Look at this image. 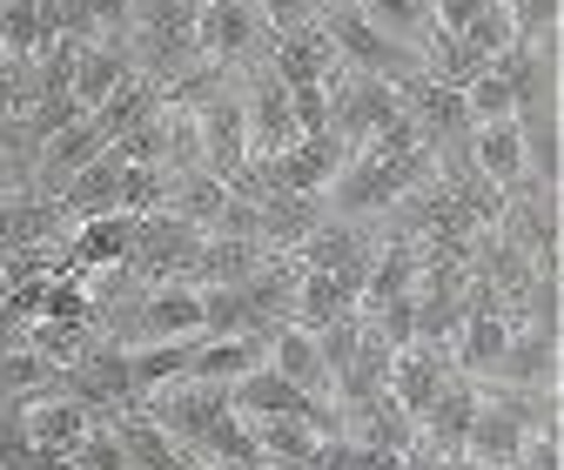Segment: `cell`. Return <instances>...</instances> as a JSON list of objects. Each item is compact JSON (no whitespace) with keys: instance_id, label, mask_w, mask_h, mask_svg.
Instances as JSON below:
<instances>
[{"instance_id":"cell-32","label":"cell","mask_w":564,"mask_h":470,"mask_svg":"<svg viewBox=\"0 0 564 470\" xmlns=\"http://www.w3.org/2000/svg\"><path fill=\"white\" fill-rule=\"evenodd\" d=\"M0 67H14V61H8V54H0Z\"/></svg>"},{"instance_id":"cell-30","label":"cell","mask_w":564,"mask_h":470,"mask_svg":"<svg viewBox=\"0 0 564 470\" xmlns=\"http://www.w3.org/2000/svg\"><path fill=\"white\" fill-rule=\"evenodd\" d=\"M511 470H564V444L557 437H524V450H518Z\"/></svg>"},{"instance_id":"cell-7","label":"cell","mask_w":564,"mask_h":470,"mask_svg":"<svg viewBox=\"0 0 564 470\" xmlns=\"http://www.w3.org/2000/svg\"><path fill=\"white\" fill-rule=\"evenodd\" d=\"M195 142H202V175L216 182H242L249 175V134H242V95L216 88L208 101H195Z\"/></svg>"},{"instance_id":"cell-6","label":"cell","mask_w":564,"mask_h":470,"mask_svg":"<svg viewBox=\"0 0 564 470\" xmlns=\"http://www.w3.org/2000/svg\"><path fill=\"white\" fill-rule=\"evenodd\" d=\"M242 134H249V168L290 155V149L303 142L296 108H290V88H282L269 67H256V75L242 81Z\"/></svg>"},{"instance_id":"cell-22","label":"cell","mask_w":564,"mask_h":470,"mask_svg":"<svg viewBox=\"0 0 564 470\" xmlns=\"http://www.w3.org/2000/svg\"><path fill=\"white\" fill-rule=\"evenodd\" d=\"M195 14H202V0H134L128 34H149V41H195Z\"/></svg>"},{"instance_id":"cell-1","label":"cell","mask_w":564,"mask_h":470,"mask_svg":"<svg viewBox=\"0 0 564 470\" xmlns=\"http://www.w3.org/2000/svg\"><path fill=\"white\" fill-rule=\"evenodd\" d=\"M323 41L336 47V67H349V75H377L390 88H410L423 75V61L410 47H397L390 34H377L364 14H357V0H323Z\"/></svg>"},{"instance_id":"cell-21","label":"cell","mask_w":564,"mask_h":470,"mask_svg":"<svg viewBox=\"0 0 564 470\" xmlns=\"http://www.w3.org/2000/svg\"><path fill=\"white\" fill-rule=\"evenodd\" d=\"M357 14H364L377 34H390L397 47H410L416 61H423V47H431V34H437L431 0H357Z\"/></svg>"},{"instance_id":"cell-23","label":"cell","mask_w":564,"mask_h":470,"mask_svg":"<svg viewBox=\"0 0 564 470\" xmlns=\"http://www.w3.org/2000/svg\"><path fill=\"white\" fill-rule=\"evenodd\" d=\"M169 209V175L162 168H121V216H162Z\"/></svg>"},{"instance_id":"cell-2","label":"cell","mask_w":564,"mask_h":470,"mask_svg":"<svg viewBox=\"0 0 564 470\" xmlns=\"http://www.w3.org/2000/svg\"><path fill=\"white\" fill-rule=\"evenodd\" d=\"M101 336H115L121 350L202 336V289L195 283H149V289H134V303L121 316H101Z\"/></svg>"},{"instance_id":"cell-8","label":"cell","mask_w":564,"mask_h":470,"mask_svg":"<svg viewBox=\"0 0 564 470\" xmlns=\"http://www.w3.org/2000/svg\"><path fill=\"white\" fill-rule=\"evenodd\" d=\"M323 222H329V201L323 195H275V188L256 195V242L275 249V255H296Z\"/></svg>"},{"instance_id":"cell-20","label":"cell","mask_w":564,"mask_h":470,"mask_svg":"<svg viewBox=\"0 0 564 470\" xmlns=\"http://www.w3.org/2000/svg\"><path fill=\"white\" fill-rule=\"evenodd\" d=\"M349 309H357V289H349V283H336V276H316V269H303L296 262V296H290V323L296 329H329L336 316H349Z\"/></svg>"},{"instance_id":"cell-15","label":"cell","mask_w":564,"mask_h":470,"mask_svg":"<svg viewBox=\"0 0 564 470\" xmlns=\"http://www.w3.org/2000/svg\"><path fill=\"white\" fill-rule=\"evenodd\" d=\"M477 403H484V390L451 370V383L431 396V411L416 417V437L431 444L437 457H457V450H464V430H470V417H477Z\"/></svg>"},{"instance_id":"cell-28","label":"cell","mask_w":564,"mask_h":470,"mask_svg":"<svg viewBox=\"0 0 564 470\" xmlns=\"http://www.w3.org/2000/svg\"><path fill=\"white\" fill-rule=\"evenodd\" d=\"M88 8V21H95V34L101 41H128V14H134V0H82Z\"/></svg>"},{"instance_id":"cell-11","label":"cell","mask_w":564,"mask_h":470,"mask_svg":"<svg viewBox=\"0 0 564 470\" xmlns=\"http://www.w3.org/2000/svg\"><path fill=\"white\" fill-rule=\"evenodd\" d=\"M67 229V209H61V195H34V188H21V195H8L0 201V255H14V249H41V242H61Z\"/></svg>"},{"instance_id":"cell-17","label":"cell","mask_w":564,"mask_h":470,"mask_svg":"<svg viewBox=\"0 0 564 470\" xmlns=\"http://www.w3.org/2000/svg\"><path fill=\"white\" fill-rule=\"evenodd\" d=\"M134 75V61H128V41H95L75 54V75H67V95L82 101V114H95L121 81Z\"/></svg>"},{"instance_id":"cell-4","label":"cell","mask_w":564,"mask_h":470,"mask_svg":"<svg viewBox=\"0 0 564 470\" xmlns=\"http://www.w3.org/2000/svg\"><path fill=\"white\" fill-rule=\"evenodd\" d=\"M134 411H141V417H149V424L188 457L208 430L229 417V390H223V383H195V376H182V383H169V390H149V396L134 403Z\"/></svg>"},{"instance_id":"cell-5","label":"cell","mask_w":564,"mask_h":470,"mask_svg":"<svg viewBox=\"0 0 564 470\" xmlns=\"http://www.w3.org/2000/svg\"><path fill=\"white\" fill-rule=\"evenodd\" d=\"M269 47V21L256 14V0H202V14H195V54L208 67H249L262 61Z\"/></svg>"},{"instance_id":"cell-27","label":"cell","mask_w":564,"mask_h":470,"mask_svg":"<svg viewBox=\"0 0 564 470\" xmlns=\"http://www.w3.org/2000/svg\"><path fill=\"white\" fill-rule=\"evenodd\" d=\"M256 14L269 21V34H303L323 21V0H256Z\"/></svg>"},{"instance_id":"cell-10","label":"cell","mask_w":564,"mask_h":470,"mask_svg":"<svg viewBox=\"0 0 564 470\" xmlns=\"http://www.w3.org/2000/svg\"><path fill=\"white\" fill-rule=\"evenodd\" d=\"M21 424H28V444L47 450V457H75V444L88 437V411L75 396H61V390H41V396H21Z\"/></svg>"},{"instance_id":"cell-18","label":"cell","mask_w":564,"mask_h":470,"mask_svg":"<svg viewBox=\"0 0 564 470\" xmlns=\"http://www.w3.org/2000/svg\"><path fill=\"white\" fill-rule=\"evenodd\" d=\"M518 450H524V424L505 411V403H477V417H470V430H464V450L457 457H470V463H490V470H511L518 463Z\"/></svg>"},{"instance_id":"cell-31","label":"cell","mask_w":564,"mask_h":470,"mask_svg":"<svg viewBox=\"0 0 564 470\" xmlns=\"http://www.w3.org/2000/svg\"><path fill=\"white\" fill-rule=\"evenodd\" d=\"M444 470H490V463H470V457H444Z\"/></svg>"},{"instance_id":"cell-19","label":"cell","mask_w":564,"mask_h":470,"mask_svg":"<svg viewBox=\"0 0 564 470\" xmlns=\"http://www.w3.org/2000/svg\"><path fill=\"white\" fill-rule=\"evenodd\" d=\"M61 209H67V222L121 216V162H115V155H101V162H88L75 182H61Z\"/></svg>"},{"instance_id":"cell-13","label":"cell","mask_w":564,"mask_h":470,"mask_svg":"<svg viewBox=\"0 0 564 470\" xmlns=\"http://www.w3.org/2000/svg\"><path fill=\"white\" fill-rule=\"evenodd\" d=\"M484 390H557V336L511 329V343H505L498 370L484 376Z\"/></svg>"},{"instance_id":"cell-3","label":"cell","mask_w":564,"mask_h":470,"mask_svg":"<svg viewBox=\"0 0 564 470\" xmlns=\"http://www.w3.org/2000/svg\"><path fill=\"white\" fill-rule=\"evenodd\" d=\"M397 121H403V88H390L377 75H349V67L329 75V134L349 155H364L377 134H390Z\"/></svg>"},{"instance_id":"cell-12","label":"cell","mask_w":564,"mask_h":470,"mask_svg":"<svg viewBox=\"0 0 564 470\" xmlns=\"http://www.w3.org/2000/svg\"><path fill=\"white\" fill-rule=\"evenodd\" d=\"M269 370L290 383V390L316 396V403H336V383H329V363H323V350H316V336L296 329V323L269 329Z\"/></svg>"},{"instance_id":"cell-26","label":"cell","mask_w":564,"mask_h":470,"mask_svg":"<svg viewBox=\"0 0 564 470\" xmlns=\"http://www.w3.org/2000/svg\"><path fill=\"white\" fill-rule=\"evenodd\" d=\"M498 8L511 14L518 41H544V34H557V14H564V0H498Z\"/></svg>"},{"instance_id":"cell-9","label":"cell","mask_w":564,"mask_h":470,"mask_svg":"<svg viewBox=\"0 0 564 470\" xmlns=\"http://www.w3.org/2000/svg\"><path fill=\"white\" fill-rule=\"evenodd\" d=\"M269 75L290 88V95H303V88H329V75H336V47L323 41V28H303V34H269Z\"/></svg>"},{"instance_id":"cell-29","label":"cell","mask_w":564,"mask_h":470,"mask_svg":"<svg viewBox=\"0 0 564 470\" xmlns=\"http://www.w3.org/2000/svg\"><path fill=\"white\" fill-rule=\"evenodd\" d=\"M484 8L490 0H431V21H437V34H464Z\"/></svg>"},{"instance_id":"cell-25","label":"cell","mask_w":564,"mask_h":470,"mask_svg":"<svg viewBox=\"0 0 564 470\" xmlns=\"http://www.w3.org/2000/svg\"><path fill=\"white\" fill-rule=\"evenodd\" d=\"M67 470H128V457H121V437H115V424H88V437L75 444V457H67Z\"/></svg>"},{"instance_id":"cell-14","label":"cell","mask_w":564,"mask_h":470,"mask_svg":"<svg viewBox=\"0 0 564 470\" xmlns=\"http://www.w3.org/2000/svg\"><path fill=\"white\" fill-rule=\"evenodd\" d=\"M444 383H451V350H437V343H410V350L390 357V383H383V390L403 403V417H423Z\"/></svg>"},{"instance_id":"cell-16","label":"cell","mask_w":564,"mask_h":470,"mask_svg":"<svg viewBox=\"0 0 564 470\" xmlns=\"http://www.w3.org/2000/svg\"><path fill=\"white\" fill-rule=\"evenodd\" d=\"M464 155H470V168H477L490 188H498V195L524 188V128H518V121H490V128H470Z\"/></svg>"},{"instance_id":"cell-24","label":"cell","mask_w":564,"mask_h":470,"mask_svg":"<svg viewBox=\"0 0 564 470\" xmlns=\"http://www.w3.org/2000/svg\"><path fill=\"white\" fill-rule=\"evenodd\" d=\"M464 41H470L484 61H498V54H511V47H518V28H511V14L498 8V0H490V8H484L470 28H464Z\"/></svg>"}]
</instances>
